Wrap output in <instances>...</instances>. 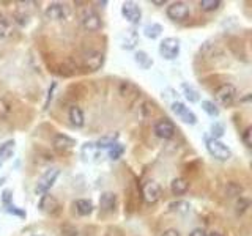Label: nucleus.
I'll list each match as a JSON object with an SVG mask.
<instances>
[{
  "instance_id": "obj_25",
  "label": "nucleus",
  "mask_w": 252,
  "mask_h": 236,
  "mask_svg": "<svg viewBox=\"0 0 252 236\" xmlns=\"http://www.w3.org/2000/svg\"><path fill=\"white\" fill-rule=\"evenodd\" d=\"M181 90H183V95L189 103H199L200 95L197 88H194L192 85L189 84H181Z\"/></svg>"
},
{
  "instance_id": "obj_16",
  "label": "nucleus",
  "mask_w": 252,
  "mask_h": 236,
  "mask_svg": "<svg viewBox=\"0 0 252 236\" xmlns=\"http://www.w3.org/2000/svg\"><path fill=\"white\" fill-rule=\"evenodd\" d=\"M117 206V195L114 192H104L100 197V208L104 213H112Z\"/></svg>"
},
{
  "instance_id": "obj_4",
  "label": "nucleus",
  "mask_w": 252,
  "mask_h": 236,
  "mask_svg": "<svg viewBox=\"0 0 252 236\" xmlns=\"http://www.w3.org/2000/svg\"><path fill=\"white\" fill-rule=\"evenodd\" d=\"M159 54L166 60H175L180 54V40L178 38H164L159 44Z\"/></svg>"
},
{
  "instance_id": "obj_41",
  "label": "nucleus",
  "mask_w": 252,
  "mask_h": 236,
  "mask_svg": "<svg viewBox=\"0 0 252 236\" xmlns=\"http://www.w3.org/2000/svg\"><path fill=\"white\" fill-rule=\"evenodd\" d=\"M32 236H44V235H32Z\"/></svg>"
},
{
  "instance_id": "obj_32",
  "label": "nucleus",
  "mask_w": 252,
  "mask_h": 236,
  "mask_svg": "<svg viewBox=\"0 0 252 236\" xmlns=\"http://www.w3.org/2000/svg\"><path fill=\"white\" fill-rule=\"evenodd\" d=\"M82 154L87 157H96L98 156V148H96V145L93 144V142H90V144H85L82 147Z\"/></svg>"
},
{
  "instance_id": "obj_21",
  "label": "nucleus",
  "mask_w": 252,
  "mask_h": 236,
  "mask_svg": "<svg viewBox=\"0 0 252 236\" xmlns=\"http://www.w3.org/2000/svg\"><path fill=\"white\" fill-rule=\"evenodd\" d=\"M15 148H16L15 140H6L3 145H0V164L8 161L15 154Z\"/></svg>"
},
{
  "instance_id": "obj_36",
  "label": "nucleus",
  "mask_w": 252,
  "mask_h": 236,
  "mask_svg": "<svg viewBox=\"0 0 252 236\" xmlns=\"http://www.w3.org/2000/svg\"><path fill=\"white\" fill-rule=\"evenodd\" d=\"M161 236H181L178 230H175V228H167V230H164V233Z\"/></svg>"
},
{
  "instance_id": "obj_29",
  "label": "nucleus",
  "mask_w": 252,
  "mask_h": 236,
  "mask_svg": "<svg viewBox=\"0 0 252 236\" xmlns=\"http://www.w3.org/2000/svg\"><path fill=\"white\" fill-rule=\"evenodd\" d=\"M202 109H204L210 117H213V118L219 117V107L213 101H202Z\"/></svg>"
},
{
  "instance_id": "obj_23",
  "label": "nucleus",
  "mask_w": 252,
  "mask_h": 236,
  "mask_svg": "<svg viewBox=\"0 0 252 236\" xmlns=\"http://www.w3.org/2000/svg\"><path fill=\"white\" fill-rule=\"evenodd\" d=\"M161 33H163V25L158 24V22H151V24H147L144 27V35L147 38L150 40H156L161 37Z\"/></svg>"
},
{
  "instance_id": "obj_30",
  "label": "nucleus",
  "mask_w": 252,
  "mask_h": 236,
  "mask_svg": "<svg viewBox=\"0 0 252 236\" xmlns=\"http://www.w3.org/2000/svg\"><path fill=\"white\" fill-rule=\"evenodd\" d=\"M11 35V22L6 18L0 16V40L8 38Z\"/></svg>"
},
{
  "instance_id": "obj_34",
  "label": "nucleus",
  "mask_w": 252,
  "mask_h": 236,
  "mask_svg": "<svg viewBox=\"0 0 252 236\" xmlns=\"http://www.w3.org/2000/svg\"><path fill=\"white\" fill-rule=\"evenodd\" d=\"M224 132H226V129H224V125H221V123H213V125H211L213 139H218V140H219V137H222Z\"/></svg>"
},
{
  "instance_id": "obj_9",
  "label": "nucleus",
  "mask_w": 252,
  "mask_h": 236,
  "mask_svg": "<svg viewBox=\"0 0 252 236\" xmlns=\"http://www.w3.org/2000/svg\"><path fill=\"white\" fill-rule=\"evenodd\" d=\"M172 112L186 125H195V123H197V117H195V113L189 109V107H186L183 103L173 101L172 103Z\"/></svg>"
},
{
  "instance_id": "obj_12",
  "label": "nucleus",
  "mask_w": 252,
  "mask_h": 236,
  "mask_svg": "<svg viewBox=\"0 0 252 236\" xmlns=\"http://www.w3.org/2000/svg\"><path fill=\"white\" fill-rule=\"evenodd\" d=\"M142 194H144V198H145L147 203L155 205L156 202H159L163 192H161V186L156 181H148V183H145L144 189H142Z\"/></svg>"
},
{
  "instance_id": "obj_27",
  "label": "nucleus",
  "mask_w": 252,
  "mask_h": 236,
  "mask_svg": "<svg viewBox=\"0 0 252 236\" xmlns=\"http://www.w3.org/2000/svg\"><path fill=\"white\" fill-rule=\"evenodd\" d=\"M134 60H136V63H137V65L141 66L142 69H148V68L153 65L151 57H150L148 54H147L145 51H139V52H136Z\"/></svg>"
},
{
  "instance_id": "obj_15",
  "label": "nucleus",
  "mask_w": 252,
  "mask_h": 236,
  "mask_svg": "<svg viewBox=\"0 0 252 236\" xmlns=\"http://www.w3.org/2000/svg\"><path fill=\"white\" fill-rule=\"evenodd\" d=\"M139 43V35L134 30H126L120 35V46L122 49H126V51H131L134 49L136 44Z\"/></svg>"
},
{
  "instance_id": "obj_35",
  "label": "nucleus",
  "mask_w": 252,
  "mask_h": 236,
  "mask_svg": "<svg viewBox=\"0 0 252 236\" xmlns=\"http://www.w3.org/2000/svg\"><path fill=\"white\" fill-rule=\"evenodd\" d=\"M241 140H243V144L246 145L248 148L252 147V128H246V129L243 131V134H241Z\"/></svg>"
},
{
  "instance_id": "obj_24",
  "label": "nucleus",
  "mask_w": 252,
  "mask_h": 236,
  "mask_svg": "<svg viewBox=\"0 0 252 236\" xmlns=\"http://www.w3.org/2000/svg\"><path fill=\"white\" fill-rule=\"evenodd\" d=\"M3 205H5V208L8 213L16 214V216H19V217H25V213L18 210V206L11 203V191H3Z\"/></svg>"
},
{
  "instance_id": "obj_19",
  "label": "nucleus",
  "mask_w": 252,
  "mask_h": 236,
  "mask_svg": "<svg viewBox=\"0 0 252 236\" xmlns=\"http://www.w3.org/2000/svg\"><path fill=\"white\" fill-rule=\"evenodd\" d=\"M118 137H120V134L118 132H110V134H106V135H103V137L95 142V145L98 150H101V148H112L115 144H118Z\"/></svg>"
},
{
  "instance_id": "obj_18",
  "label": "nucleus",
  "mask_w": 252,
  "mask_h": 236,
  "mask_svg": "<svg viewBox=\"0 0 252 236\" xmlns=\"http://www.w3.org/2000/svg\"><path fill=\"white\" fill-rule=\"evenodd\" d=\"M188 189H189V183L186 178L177 176V178H173L170 183V191L173 195H185Z\"/></svg>"
},
{
  "instance_id": "obj_33",
  "label": "nucleus",
  "mask_w": 252,
  "mask_h": 236,
  "mask_svg": "<svg viewBox=\"0 0 252 236\" xmlns=\"http://www.w3.org/2000/svg\"><path fill=\"white\" fill-rule=\"evenodd\" d=\"M251 206V202L248 198H244V197H240V200L236 202V213L238 214H244L248 211V208Z\"/></svg>"
},
{
  "instance_id": "obj_14",
  "label": "nucleus",
  "mask_w": 252,
  "mask_h": 236,
  "mask_svg": "<svg viewBox=\"0 0 252 236\" xmlns=\"http://www.w3.org/2000/svg\"><path fill=\"white\" fill-rule=\"evenodd\" d=\"M52 145H54L55 150H57V151L65 153V151H68V150H71V148L76 145V140L71 139V137H69V135H66V134H57V135L54 137V140H52Z\"/></svg>"
},
{
  "instance_id": "obj_2",
  "label": "nucleus",
  "mask_w": 252,
  "mask_h": 236,
  "mask_svg": "<svg viewBox=\"0 0 252 236\" xmlns=\"http://www.w3.org/2000/svg\"><path fill=\"white\" fill-rule=\"evenodd\" d=\"M238 91L232 84H222L214 90V99L224 107H230L236 101Z\"/></svg>"
},
{
  "instance_id": "obj_38",
  "label": "nucleus",
  "mask_w": 252,
  "mask_h": 236,
  "mask_svg": "<svg viewBox=\"0 0 252 236\" xmlns=\"http://www.w3.org/2000/svg\"><path fill=\"white\" fill-rule=\"evenodd\" d=\"M54 88H55V84H52V87L49 88V91H47V101H46V104H44V109H47V106H49V101H51V99H52V95H54Z\"/></svg>"
},
{
  "instance_id": "obj_13",
  "label": "nucleus",
  "mask_w": 252,
  "mask_h": 236,
  "mask_svg": "<svg viewBox=\"0 0 252 236\" xmlns=\"http://www.w3.org/2000/svg\"><path fill=\"white\" fill-rule=\"evenodd\" d=\"M40 211H43L44 214H57L60 211V202L54 195L51 194H44L41 195V200H40V205H38Z\"/></svg>"
},
{
  "instance_id": "obj_26",
  "label": "nucleus",
  "mask_w": 252,
  "mask_h": 236,
  "mask_svg": "<svg viewBox=\"0 0 252 236\" xmlns=\"http://www.w3.org/2000/svg\"><path fill=\"white\" fill-rule=\"evenodd\" d=\"M169 211L177 213V214H188L191 211V205H189L186 200H177V202L169 203Z\"/></svg>"
},
{
  "instance_id": "obj_37",
  "label": "nucleus",
  "mask_w": 252,
  "mask_h": 236,
  "mask_svg": "<svg viewBox=\"0 0 252 236\" xmlns=\"http://www.w3.org/2000/svg\"><path fill=\"white\" fill-rule=\"evenodd\" d=\"M189 236H207V232L204 230V228H195V230L189 233Z\"/></svg>"
},
{
  "instance_id": "obj_20",
  "label": "nucleus",
  "mask_w": 252,
  "mask_h": 236,
  "mask_svg": "<svg viewBox=\"0 0 252 236\" xmlns=\"http://www.w3.org/2000/svg\"><path fill=\"white\" fill-rule=\"evenodd\" d=\"M74 208L79 216H90L93 211V203L87 198H79L74 202Z\"/></svg>"
},
{
  "instance_id": "obj_6",
  "label": "nucleus",
  "mask_w": 252,
  "mask_h": 236,
  "mask_svg": "<svg viewBox=\"0 0 252 236\" xmlns=\"http://www.w3.org/2000/svg\"><path fill=\"white\" fill-rule=\"evenodd\" d=\"M44 16L49 21H65L69 18V8L65 3L52 2V3L47 5V8L44 11Z\"/></svg>"
},
{
  "instance_id": "obj_3",
  "label": "nucleus",
  "mask_w": 252,
  "mask_h": 236,
  "mask_svg": "<svg viewBox=\"0 0 252 236\" xmlns=\"http://www.w3.org/2000/svg\"><path fill=\"white\" fill-rule=\"evenodd\" d=\"M60 175V170L57 167H52L44 172V175L38 180V184L37 188H35V194L37 195H44L49 192V189L52 188V186L55 184V181H57V178Z\"/></svg>"
},
{
  "instance_id": "obj_17",
  "label": "nucleus",
  "mask_w": 252,
  "mask_h": 236,
  "mask_svg": "<svg viewBox=\"0 0 252 236\" xmlns=\"http://www.w3.org/2000/svg\"><path fill=\"white\" fill-rule=\"evenodd\" d=\"M68 118L71 121V125L76 128H82L85 125V115H84V110L79 106H71L68 110Z\"/></svg>"
},
{
  "instance_id": "obj_10",
  "label": "nucleus",
  "mask_w": 252,
  "mask_h": 236,
  "mask_svg": "<svg viewBox=\"0 0 252 236\" xmlns=\"http://www.w3.org/2000/svg\"><path fill=\"white\" fill-rule=\"evenodd\" d=\"M81 24L84 27V30L87 32H98L101 28V18L100 14L93 10H87L82 14L81 18Z\"/></svg>"
},
{
  "instance_id": "obj_11",
  "label": "nucleus",
  "mask_w": 252,
  "mask_h": 236,
  "mask_svg": "<svg viewBox=\"0 0 252 236\" xmlns=\"http://www.w3.org/2000/svg\"><path fill=\"white\" fill-rule=\"evenodd\" d=\"M122 14L123 18L131 24H139L142 19V10L141 6L134 2H125L122 5Z\"/></svg>"
},
{
  "instance_id": "obj_40",
  "label": "nucleus",
  "mask_w": 252,
  "mask_h": 236,
  "mask_svg": "<svg viewBox=\"0 0 252 236\" xmlns=\"http://www.w3.org/2000/svg\"><path fill=\"white\" fill-rule=\"evenodd\" d=\"M207 236H222L221 233H218V232H211V233H208Z\"/></svg>"
},
{
  "instance_id": "obj_31",
  "label": "nucleus",
  "mask_w": 252,
  "mask_h": 236,
  "mask_svg": "<svg viewBox=\"0 0 252 236\" xmlns=\"http://www.w3.org/2000/svg\"><path fill=\"white\" fill-rule=\"evenodd\" d=\"M123 153H125V147L122 144H115L112 148H109V157L112 161L120 159V157L123 156Z\"/></svg>"
},
{
  "instance_id": "obj_7",
  "label": "nucleus",
  "mask_w": 252,
  "mask_h": 236,
  "mask_svg": "<svg viewBox=\"0 0 252 236\" xmlns=\"http://www.w3.org/2000/svg\"><path fill=\"white\" fill-rule=\"evenodd\" d=\"M153 131L158 135L159 139L163 140H170L175 132H177V128H175L173 121L169 120V118H161L155 123V128H153Z\"/></svg>"
},
{
  "instance_id": "obj_39",
  "label": "nucleus",
  "mask_w": 252,
  "mask_h": 236,
  "mask_svg": "<svg viewBox=\"0 0 252 236\" xmlns=\"http://www.w3.org/2000/svg\"><path fill=\"white\" fill-rule=\"evenodd\" d=\"M151 3H153V5H156V6H163V5L166 3V0H153Z\"/></svg>"
},
{
  "instance_id": "obj_28",
  "label": "nucleus",
  "mask_w": 252,
  "mask_h": 236,
  "mask_svg": "<svg viewBox=\"0 0 252 236\" xmlns=\"http://www.w3.org/2000/svg\"><path fill=\"white\" fill-rule=\"evenodd\" d=\"M199 5H200V10L202 11L210 13V11L218 10L219 6L222 5V2H221V0H200Z\"/></svg>"
},
{
  "instance_id": "obj_1",
  "label": "nucleus",
  "mask_w": 252,
  "mask_h": 236,
  "mask_svg": "<svg viewBox=\"0 0 252 236\" xmlns=\"http://www.w3.org/2000/svg\"><path fill=\"white\" fill-rule=\"evenodd\" d=\"M205 145L208 153L211 154L214 159L218 161H229L232 157V150H230L224 142L218 140V139H213V137H208L205 140Z\"/></svg>"
},
{
  "instance_id": "obj_5",
  "label": "nucleus",
  "mask_w": 252,
  "mask_h": 236,
  "mask_svg": "<svg viewBox=\"0 0 252 236\" xmlns=\"http://www.w3.org/2000/svg\"><path fill=\"white\" fill-rule=\"evenodd\" d=\"M167 18L173 22H183L189 18V14H191V10H189V6L185 3V2H173L167 6Z\"/></svg>"
},
{
  "instance_id": "obj_22",
  "label": "nucleus",
  "mask_w": 252,
  "mask_h": 236,
  "mask_svg": "<svg viewBox=\"0 0 252 236\" xmlns=\"http://www.w3.org/2000/svg\"><path fill=\"white\" fill-rule=\"evenodd\" d=\"M118 91H120V95L123 98H128V96H137L139 93H141V90H139L137 87L132 82L129 81H123L120 84V87H118Z\"/></svg>"
},
{
  "instance_id": "obj_8",
  "label": "nucleus",
  "mask_w": 252,
  "mask_h": 236,
  "mask_svg": "<svg viewBox=\"0 0 252 236\" xmlns=\"http://www.w3.org/2000/svg\"><path fill=\"white\" fill-rule=\"evenodd\" d=\"M104 63V55L98 51H88L82 55L81 65L82 68H85L87 71H98Z\"/></svg>"
}]
</instances>
